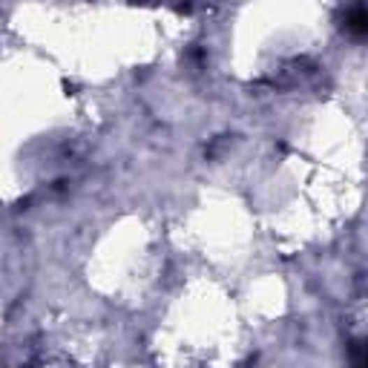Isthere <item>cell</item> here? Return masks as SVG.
I'll return each mask as SVG.
<instances>
[{
    "instance_id": "cell-1",
    "label": "cell",
    "mask_w": 368,
    "mask_h": 368,
    "mask_svg": "<svg viewBox=\"0 0 368 368\" xmlns=\"http://www.w3.org/2000/svg\"><path fill=\"white\" fill-rule=\"evenodd\" d=\"M346 29H348L351 35H357V38H362V35L368 32V23H365V12H362V6H357V9L346 17Z\"/></svg>"
}]
</instances>
